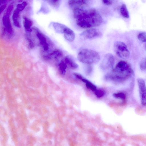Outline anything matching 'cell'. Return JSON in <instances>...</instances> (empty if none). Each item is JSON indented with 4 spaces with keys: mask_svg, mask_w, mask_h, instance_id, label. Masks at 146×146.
I'll use <instances>...</instances> for the list:
<instances>
[{
    "mask_svg": "<svg viewBox=\"0 0 146 146\" xmlns=\"http://www.w3.org/2000/svg\"><path fill=\"white\" fill-rule=\"evenodd\" d=\"M23 24L25 29L27 31L31 32L32 31L31 27L33 22L31 20L26 16L23 17Z\"/></svg>",
    "mask_w": 146,
    "mask_h": 146,
    "instance_id": "obj_17",
    "label": "cell"
},
{
    "mask_svg": "<svg viewBox=\"0 0 146 146\" xmlns=\"http://www.w3.org/2000/svg\"><path fill=\"white\" fill-rule=\"evenodd\" d=\"M28 40L29 42V47L31 48H33V44L31 40L30 39L28 38Z\"/></svg>",
    "mask_w": 146,
    "mask_h": 146,
    "instance_id": "obj_30",
    "label": "cell"
},
{
    "mask_svg": "<svg viewBox=\"0 0 146 146\" xmlns=\"http://www.w3.org/2000/svg\"><path fill=\"white\" fill-rule=\"evenodd\" d=\"M140 69L142 71L146 70V57L142 59L139 64Z\"/></svg>",
    "mask_w": 146,
    "mask_h": 146,
    "instance_id": "obj_24",
    "label": "cell"
},
{
    "mask_svg": "<svg viewBox=\"0 0 146 146\" xmlns=\"http://www.w3.org/2000/svg\"><path fill=\"white\" fill-rule=\"evenodd\" d=\"M101 35L99 31L95 28L86 30L80 33V35L83 39H91L100 37Z\"/></svg>",
    "mask_w": 146,
    "mask_h": 146,
    "instance_id": "obj_7",
    "label": "cell"
},
{
    "mask_svg": "<svg viewBox=\"0 0 146 146\" xmlns=\"http://www.w3.org/2000/svg\"><path fill=\"white\" fill-rule=\"evenodd\" d=\"M49 11V9L46 5L44 3H43L38 12L46 13H48Z\"/></svg>",
    "mask_w": 146,
    "mask_h": 146,
    "instance_id": "obj_23",
    "label": "cell"
},
{
    "mask_svg": "<svg viewBox=\"0 0 146 146\" xmlns=\"http://www.w3.org/2000/svg\"><path fill=\"white\" fill-rule=\"evenodd\" d=\"M95 94L97 97L100 98L104 95L105 92L104 90L102 89H97L95 92Z\"/></svg>",
    "mask_w": 146,
    "mask_h": 146,
    "instance_id": "obj_21",
    "label": "cell"
},
{
    "mask_svg": "<svg viewBox=\"0 0 146 146\" xmlns=\"http://www.w3.org/2000/svg\"><path fill=\"white\" fill-rule=\"evenodd\" d=\"M145 50H146V43L145 44Z\"/></svg>",
    "mask_w": 146,
    "mask_h": 146,
    "instance_id": "obj_31",
    "label": "cell"
},
{
    "mask_svg": "<svg viewBox=\"0 0 146 146\" xmlns=\"http://www.w3.org/2000/svg\"><path fill=\"white\" fill-rule=\"evenodd\" d=\"M141 103L143 106L146 105V86L144 80L142 78L137 79Z\"/></svg>",
    "mask_w": 146,
    "mask_h": 146,
    "instance_id": "obj_6",
    "label": "cell"
},
{
    "mask_svg": "<svg viewBox=\"0 0 146 146\" xmlns=\"http://www.w3.org/2000/svg\"><path fill=\"white\" fill-rule=\"evenodd\" d=\"M36 35L44 50L45 51H48L49 48V46L45 35L38 31H37Z\"/></svg>",
    "mask_w": 146,
    "mask_h": 146,
    "instance_id": "obj_8",
    "label": "cell"
},
{
    "mask_svg": "<svg viewBox=\"0 0 146 146\" xmlns=\"http://www.w3.org/2000/svg\"><path fill=\"white\" fill-rule=\"evenodd\" d=\"M79 79L85 83L87 87L92 91L95 92L97 89L96 86L94 84L90 81L84 78L81 75L79 76Z\"/></svg>",
    "mask_w": 146,
    "mask_h": 146,
    "instance_id": "obj_15",
    "label": "cell"
},
{
    "mask_svg": "<svg viewBox=\"0 0 146 146\" xmlns=\"http://www.w3.org/2000/svg\"><path fill=\"white\" fill-rule=\"evenodd\" d=\"M114 62L115 59L113 55L110 53H107L100 64V68L102 70L108 71L113 68Z\"/></svg>",
    "mask_w": 146,
    "mask_h": 146,
    "instance_id": "obj_5",
    "label": "cell"
},
{
    "mask_svg": "<svg viewBox=\"0 0 146 146\" xmlns=\"http://www.w3.org/2000/svg\"><path fill=\"white\" fill-rule=\"evenodd\" d=\"M20 12L16 9L13 12L12 17L14 25L16 27L19 28L21 27L19 19Z\"/></svg>",
    "mask_w": 146,
    "mask_h": 146,
    "instance_id": "obj_13",
    "label": "cell"
},
{
    "mask_svg": "<svg viewBox=\"0 0 146 146\" xmlns=\"http://www.w3.org/2000/svg\"><path fill=\"white\" fill-rule=\"evenodd\" d=\"M138 39L142 42H146V32H141L137 35Z\"/></svg>",
    "mask_w": 146,
    "mask_h": 146,
    "instance_id": "obj_22",
    "label": "cell"
},
{
    "mask_svg": "<svg viewBox=\"0 0 146 146\" xmlns=\"http://www.w3.org/2000/svg\"><path fill=\"white\" fill-rule=\"evenodd\" d=\"M77 58L80 62L88 64L96 63L100 59V55L96 51L86 48L82 49L79 51Z\"/></svg>",
    "mask_w": 146,
    "mask_h": 146,
    "instance_id": "obj_3",
    "label": "cell"
},
{
    "mask_svg": "<svg viewBox=\"0 0 146 146\" xmlns=\"http://www.w3.org/2000/svg\"><path fill=\"white\" fill-rule=\"evenodd\" d=\"M120 12L122 16L125 18H128L129 17V13L126 5L125 4H122L121 7Z\"/></svg>",
    "mask_w": 146,
    "mask_h": 146,
    "instance_id": "obj_18",
    "label": "cell"
},
{
    "mask_svg": "<svg viewBox=\"0 0 146 146\" xmlns=\"http://www.w3.org/2000/svg\"><path fill=\"white\" fill-rule=\"evenodd\" d=\"M9 16L5 14L2 18L3 24L5 27V30L9 33L11 34L13 32L12 27L11 24Z\"/></svg>",
    "mask_w": 146,
    "mask_h": 146,
    "instance_id": "obj_10",
    "label": "cell"
},
{
    "mask_svg": "<svg viewBox=\"0 0 146 146\" xmlns=\"http://www.w3.org/2000/svg\"><path fill=\"white\" fill-rule=\"evenodd\" d=\"M132 69L126 62L121 61L119 62L115 68L104 77L105 80L108 81L121 82L127 79L131 76Z\"/></svg>",
    "mask_w": 146,
    "mask_h": 146,
    "instance_id": "obj_2",
    "label": "cell"
},
{
    "mask_svg": "<svg viewBox=\"0 0 146 146\" xmlns=\"http://www.w3.org/2000/svg\"><path fill=\"white\" fill-rule=\"evenodd\" d=\"M48 1L51 5L54 7H58L60 4V1L59 0H49Z\"/></svg>",
    "mask_w": 146,
    "mask_h": 146,
    "instance_id": "obj_26",
    "label": "cell"
},
{
    "mask_svg": "<svg viewBox=\"0 0 146 146\" xmlns=\"http://www.w3.org/2000/svg\"><path fill=\"white\" fill-rule=\"evenodd\" d=\"M114 51L119 57L123 59L129 58L130 52L126 44L123 42L117 41L115 42L114 45Z\"/></svg>",
    "mask_w": 146,
    "mask_h": 146,
    "instance_id": "obj_4",
    "label": "cell"
},
{
    "mask_svg": "<svg viewBox=\"0 0 146 146\" xmlns=\"http://www.w3.org/2000/svg\"><path fill=\"white\" fill-rule=\"evenodd\" d=\"M64 62L67 65L72 69H77L78 67V64L74 61L72 57L69 55L66 56L64 58Z\"/></svg>",
    "mask_w": 146,
    "mask_h": 146,
    "instance_id": "obj_14",
    "label": "cell"
},
{
    "mask_svg": "<svg viewBox=\"0 0 146 146\" xmlns=\"http://www.w3.org/2000/svg\"><path fill=\"white\" fill-rule=\"evenodd\" d=\"M102 1L104 4L108 5H111L113 3V1L112 0H103Z\"/></svg>",
    "mask_w": 146,
    "mask_h": 146,
    "instance_id": "obj_29",
    "label": "cell"
},
{
    "mask_svg": "<svg viewBox=\"0 0 146 146\" xmlns=\"http://www.w3.org/2000/svg\"><path fill=\"white\" fill-rule=\"evenodd\" d=\"M65 38L70 41H73L75 39V35L73 31L70 28L66 27L65 29L64 33Z\"/></svg>",
    "mask_w": 146,
    "mask_h": 146,
    "instance_id": "obj_12",
    "label": "cell"
},
{
    "mask_svg": "<svg viewBox=\"0 0 146 146\" xmlns=\"http://www.w3.org/2000/svg\"><path fill=\"white\" fill-rule=\"evenodd\" d=\"M63 54V52L61 50L56 49L48 54L44 56V58L47 60H50L53 58L56 59L62 57Z\"/></svg>",
    "mask_w": 146,
    "mask_h": 146,
    "instance_id": "obj_11",
    "label": "cell"
},
{
    "mask_svg": "<svg viewBox=\"0 0 146 146\" xmlns=\"http://www.w3.org/2000/svg\"><path fill=\"white\" fill-rule=\"evenodd\" d=\"M13 4L12 3H11L8 7L6 13L5 14L7 15L10 16L11 12L13 9Z\"/></svg>",
    "mask_w": 146,
    "mask_h": 146,
    "instance_id": "obj_27",
    "label": "cell"
},
{
    "mask_svg": "<svg viewBox=\"0 0 146 146\" xmlns=\"http://www.w3.org/2000/svg\"><path fill=\"white\" fill-rule=\"evenodd\" d=\"M27 5V2L25 1L22 3L18 4L17 6L16 9L21 11H23Z\"/></svg>",
    "mask_w": 146,
    "mask_h": 146,
    "instance_id": "obj_25",
    "label": "cell"
},
{
    "mask_svg": "<svg viewBox=\"0 0 146 146\" xmlns=\"http://www.w3.org/2000/svg\"><path fill=\"white\" fill-rule=\"evenodd\" d=\"M59 69L62 74H64L66 72V69L67 66V65L64 61H61L58 64Z\"/></svg>",
    "mask_w": 146,
    "mask_h": 146,
    "instance_id": "obj_19",
    "label": "cell"
},
{
    "mask_svg": "<svg viewBox=\"0 0 146 146\" xmlns=\"http://www.w3.org/2000/svg\"><path fill=\"white\" fill-rule=\"evenodd\" d=\"M68 3L70 7L73 11L86 4V1L84 0H69Z\"/></svg>",
    "mask_w": 146,
    "mask_h": 146,
    "instance_id": "obj_9",
    "label": "cell"
},
{
    "mask_svg": "<svg viewBox=\"0 0 146 146\" xmlns=\"http://www.w3.org/2000/svg\"><path fill=\"white\" fill-rule=\"evenodd\" d=\"M85 7V6L73 11L74 17L77 25L84 29L99 26L103 21L100 14L94 9Z\"/></svg>",
    "mask_w": 146,
    "mask_h": 146,
    "instance_id": "obj_1",
    "label": "cell"
},
{
    "mask_svg": "<svg viewBox=\"0 0 146 146\" xmlns=\"http://www.w3.org/2000/svg\"><path fill=\"white\" fill-rule=\"evenodd\" d=\"M113 96L116 98L120 99L123 101L125 100L126 98L125 94L123 92L114 93Z\"/></svg>",
    "mask_w": 146,
    "mask_h": 146,
    "instance_id": "obj_20",
    "label": "cell"
},
{
    "mask_svg": "<svg viewBox=\"0 0 146 146\" xmlns=\"http://www.w3.org/2000/svg\"><path fill=\"white\" fill-rule=\"evenodd\" d=\"M1 4L2 5H1L0 7V13H1L5 9L7 5L5 3V1H2V2H0Z\"/></svg>",
    "mask_w": 146,
    "mask_h": 146,
    "instance_id": "obj_28",
    "label": "cell"
},
{
    "mask_svg": "<svg viewBox=\"0 0 146 146\" xmlns=\"http://www.w3.org/2000/svg\"><path fill=\"white\" fill-rule=\"evenodd\" d=\"M53 27L56 32L59 33H64L65 29L67 27L62 24L57 22H54Z\"/></svg>",
    "mask_w": 146,
    "mask_h": 146,
    "instance_id": "obj_16",
    "label": "cell"
}]
</instances>
